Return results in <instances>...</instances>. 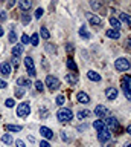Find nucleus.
I'll use <instances>...</instances> for the list:
<instances>
[{
    "mask_svg": "<svg viewBox=\"0 0 131 147\" xmlns=\"http://www.w3.org/2000/svg\"><path fill=\"white\" fill-rule=\"evenodd\" d=\"M114 67H116V71H119V72H125L131 67V61L125 57H120L114 61Z\"/></svg>",
    "mask_w": 131,
    "mask_h": 147,
    "instance_id": "obj_1",
    "label": "nucleus"
},
{
    "mask_svg": "<svg viewBox=\"0 0 131 147\" xmlns=\"http://www.w3.org/2000/svg\"><path fill=\"white\" fill-rule=\"evenodd\" d=\"M57 117H58V119H60V123H69V121H72V118H73V113H72L70 109L61 107L60 110H58Z\"/></svg>",
    "mask_w": 131,
    "mask_h": 147,
    "instance_id": "obj_2",
    "label": "nucleus"
},
{
    "mask_svg": "<svg viewBox=\"0 0 131 147\" xmlns=\"http://www.w3.org/2000/svg\"><path fill=\"white\" fill-rule=\"evenodd\" d=\"M104 123H105V126L110 129V132H119L120 130V126H119V121L114 118V117H108L104 119Z\"/></svg>",
    "mask_w": 131,
    "mask_h": 147,
    "instance_id": "obj_3",
    "label": "nucleus"
},
{
    "mask_svg": "<svg viewBox=\"0 0 131 147\" xmlns=\"http://www.w3.org/2000/svg\"><path fill=\"white\" fill-rule=\"evenodd\" d=\"M46 86H47V89L53 92V90H58L60 89V80H58L57 77H53V75H47L46 78Z\"/></svg>",
    "mask_w": 131,
    "mask_h": 147,
    "instance_id": "obj_4",
    "label": "nucleus"
},
{
    "mask_svg": "<svg viewBox=\"0 0 131 147\" xmlns=\"http://www.w3.org/2000/svg\"><path fill=\"white\" fill-rule=\"evenodd\" d=\"M31 112V106L29 103H21L17 106V117H20V118H25V117H28Z\"/></svg>",
    "mask_w": 131,
    "mask_h": 147,
    "instance_id": "obj_5",
    "label": "nucleus"
},
{
    "mask_svg": "<svg viewBox=\"0 0 131 147\" xmlns=\"http://www.w3.org/2000/svg\"><path fill=\"white\" fill-rule=\"evenodd\" d=\"M25 66H26V71H28V74H29V77H35L37 75V71H35V64H34V60L29 57H26L25 58Z\"/></svg>",
    "mask_w": 131,
    "mask_h": 147,
    "instance_id": "obj_6",
    "label": "nucleus"
},
{
    "mask_svg": "<svg viewBox=\"0 0 131 147\" xmlns=\"http://www.w3.org/2000/svg\"><path fill=\"white\" fill-rule=\"evenodd\" d=\"M94 115L99 117V118H108V117H110V110H108L105 106L98 104L96 107H94Z\"/></svg>",
    "mask_w": 131,
    "mask_h": 147,
    "instance_id": "obj_7",
    "label": "nucleus"
},
{
    "mask_svg": "<svg viewBox=\"0 0 131 147\" xmlns=\"http://www.w3.org/2000/svg\"><path fill=\"white\" fill-rule=\"evenodd\" d=\"M111 140V132L107 130V129H104V130L98 132V141L101 142V144H105V142H108Z\"/></svg>",
    "mask_w": 131,
    "mask_h": 147,
    "instance_id": "obj_8",
    "label": "nucleus"
},
{
    "mask_svg": "<svg viewBox=\"0 0 131 147\" xmlns=\"http://www.w3.org/2000/svg\"><path fill=\"white\" fill-rule=\"evenodd\" d=\"M85 17H87V20L92 23V25H94V26H101L102 25L101 18H99L98 16H94V14H92V12H87V14H85Z\"/></svg>",
    "mask_w": 131,
    "mask_h": 147,
    "instance_id": "obj_9",
    "label": "nucleus"
},
{
    "mask_svg": "<svg viewBox=\"0 0 131 147\" xmlns=\"http://www.w3.org/2000/svg\"><path fill=\"white\" fill-rule=\"evenodd\" d=\"M40 135H41L43 138H46V140H52V138H53V132L49 127L41 126V127H40Z\"/></svg>",
    "mask_w": 131,
    "mask_h": 147,
    "instance_id": "obj_10",
    "label": "nucleus"
},
{
    "mask_svg": "<svg viewBox=\"0 0 131 147\" xmlns=\"http://www.w3.org/2000/svg\"><path fill=\"white\" fill-rule=\"evenodd\" d=\"M117 94H119V92H117V89L116 87H107L105 89V96H107V100H116L117 98Z\"/></svg>",
    "mask_w": 131,
    "mask_h": 147,
    "instance_id": "obj_11",
    "label": "nucleus"
},
{
    "mask_svg": "<svg viewBox=\"0 0 131 147\" xmlns=\"http://www.w3.org/2000/svg\"><path fill=\"white\" fill-rule=\"evenodd\" d=\"M0 72H2L3 77H9L11 75V64L8 61L2 63V64H0Z\"/></svg>",
    "mask_w": 131,
    "mask_h": 147,
    "instance_id": "obj_12",
    "label": "nucleus"
},
{
    "mask_svg": "<svg viewBox=\"0 0 131 147\" xmlns=\"http://www.w3.org/2000/svg\"><path fill=\"white\" fill-rule=\"evenodd\" d=\"M17 86H19V87H31V86H32V83H31L29 78L20 77V78H17Z\"/></svg>",
    "mask_w": 131,
    "mask_h": 147,
    "instance_id": "obj_13",
    "label": "nucleus"
},
{
    "mask_svg": "<svg viewBox=\"0 0 131 147\" xmlns=\"http://www.w3.org/2000/svg\"><path fill=\"white\" fill-rule=\"evenodd\" d=\"M76 100H78V103H82V104L90 103V96L85 94V92H78V94H76Z\"/></svg>",
    "mask_w": 131,
    "mask_h": 147,
    "instance_id": "obj_14",
    "label": "nucleus"
},
{
    "mask_svg": "<svg viewBox=\"0 0 131 147\" xmlns=\"http://www.w3.org/2000/svg\"><path fill=\"white\" fill-rule=\"evenodd\" d=\"M66 83H69L70 86H75L78 83V74H67L66 75Z\"/></svg>",
    "mask_w": 131,
    "mask_h": 147,
    "instance_id": "obj_15",
    "label": "nucleus"
},
{
    "mask_svg": "<svg viewBox=\"0 0 131 147\" xmlns=\"http://www.w3.org/2000/svg\"><path fill=\"white\" fill-rule=\"evenodd\" d=\"M19 6H20V9H21L23 12H26V11H29V9H31L32 3H31V0H20V2H19Z\"/></svg>",
    "mask_w": 131,
    "mask_h": 147,
    "instance_id": "obj_16",
    "label": "nucleus"
},
{
    "mask_svg": "<svg viewBox=\"0 0 131 147\" xmlns=\"http://www.w3.org/2000/svg\"><path fill=\"white\" fill-rule=\"evenodd\" d=\"M105 35L108 37V38H113V40H117L120 37V32L119 31H116V29H108L105 32Z\"/></svg>",
    "mask_w": 131,
    "mask_h": 147,
    "instance_id": "obj_17",
    "label": "nucleus"
},
{
    "mask_svg": "<svg viewBox=\"0 0 131 147\" xmlns=\"http://www.w3.org/2000/svg\"><path fill=\"white\" fill-rule=\"evenodd\" d=\"M78 32H79V37H82V38H90V32L87 29V25H81Z\"/></svg>",
    "mask_w": 131,
    "mask_h": 147,
    "instance_id": "obj_18",
    "label": "nucleus"
},
{
    "mask_svg": "<svg viewBox=\"0 0 131 147\" xmlns=\"http://www.w3.org/2000/svg\"><path fill=\"white\" fill-rule=\"evenodd\" d=\"M93 127L96 129L98 132H101V130H104V129H107L105 123H104V119H96V121L93 123Z\"/></svg>",
    "mask_w": 131,
    "mask_h": 147,
    "instance_id": "obj_19",
    "label": "nucleus"
},
{
    "mask_svg": "<svg viewBox=\"0 0 131 147\" xmlns=\"http://www.w3.org/2000/svg\"><path fill=\"white\" fill-rule=\"evenodd\" d=\"M87 77H88V80H92V81H101V75H99L98 72H94V71H88Z\"/></svg>",
    "mask_w": 131,
    "mask_h": 147,
    "instance_id": "obj_20",
    "label": "nucleus"
},
{
    "mask_svg": "<svg viewBox=\"0 0 131 147\" xmlns=\"http://www.w3.org/2000/svg\"><path fill=\"white\" fill-rule=\"evenodd\" d=\"M41 38H44V40H49L51 38V34H49V31H47V28L46 26H41L40 28V34H38Z\"/></svg>",
    "mask_w": 131,
    "mask_h": 147,
    "instance_id": "obj_21",
    "label": "nucleus"
},
{
    "mask_svg": "<svg viewBox=\"0 0 131 147\" xmlns=\"http://www.w3.org/2000/svg\"><path fill=\"white\" fill-rule=\"evenodd\" d=\"M11 52H12V55H14V57H20L21 52H23V46H21V45H15L14 48L11 49Z\"/></svg>",
    "mask_w": 131,
    "mask_h": 147,
    "instance_id": "obj_22",
    "label": "nucleus"
},
{
    "mask_svg": "<svg viewBox=\"0 0 131 147\" xmlns=\"http://www.w3.org/2000/svg\"><path fill=\"white\" fill-rule=\"evenodd\" d=\"M67 67H69L70 71H73V72H78V64L75 63L73 58H69V60H67Z\"/></svg>",
    "mask_w": 131,
    "mask_h": 147,
    "instance_id": "obj_23",
    "label": "nucleus"
},
{
    "mask_svg": "<svg viewBox=\"0 0 131 147\" xmlns=\"http://www.w3.org/2000/svg\"><path fill=\"white\" fill-rule=\"evenodd\" d=\"M119 18H120L122 22H124V23H126V25H128V26L131 28V17L128 16V14H125V12H120V14H119Z\"/></svg>",
    "mask_w": 131,
    "mask_h": 147,
    "instance_id": "obj_24",
    "label": "nucleus"
},
{
    "mask_svg": "<svg viewBox=\"0 0 131 147\" xmlns=\"http://www.w3.org/2000/svg\"><path fill=\"white\" fill-rule=\"evenodd\" d=\"M90 110H87V109H82V110H79L78 112V115H76V117H78V119H84V118H87V117H90Z\"/></svg>",
    "mask_w": 131,
    "mask_h": 147,
    "instance_id": "obj_25",
    "label": "nucleus"
},
{
    "mask_svg": "<svg viewBox=\"0 0 131 147\" xmlns=\"http://www.w3.org/2000/svg\"><path fill=\"white\" fill-rule=\"evenodd\" d=\"M120 86H122V90H124V95L126 96V98H128L130 101H131V89H128V87H126V84L124 81L120 83Z\"/></svg>",
    "mask_w": 131,
    "mask_h": 147,
    "instance_id": "obj_26",
    "label": "nucleus"
},
{
    "mask_svg": "<svg viewBox=\"0 0 131 147\" xmlns=\"http://www.w3.org/2000/svg\"><path fill=\"white\" fill-rule=\"evenodd\" d=\"M110 25L113 26V29L119 31V28H120V22L117 20V18H114V17H110Z\"/></svg>",
    "mask_w": 131,
    "mask_h": 147,
    "instance_id": "obj_27",
    "label": "nucleus"
},
{
    "mask_svg": "<svg viewBox=\"0 0 131 147\" xmlns=\"http://www.w3.org/2000/svg\"><path fill=\"white\" fill-rule=\"evenodd\" d=\"M5 129H6V130H9V132H20V130H21V126H15V124H6Z\"/></svg>",
    "mask_w": 131,
    "mask_h": 147,
    "instance_id": "obj_28",
    "label": "nucleus"
},
{
    "mask_svg": "<svg viewBox=\"0 0 131 147\" xmlns=\"http://www.w3.org/2000/svg\"><path fill=\"white\" fill-rule=\"evenodd\" d=\"M2 142H3V144H6V146H11L12 142H14V140H12L11 135H8V133H6V135L2 136Z\"/></svg>",
    "mask_w": 131,
    "mask_h": 147,
    "instance_id": "obj_29",
    "label": "nucleus"
},
{
    "mask_svg": "<svg viewBox=\"0 0 131 147\" xmlns=\"http://www.w3.org/2000/svg\"><path fill=\"white\" fill-rule=\"evenodd\" d=\"M21 22H23V25H29V23H31V14L29 12H23V14H21Z\"/></svg>",
    "mask_w": 131,
    "mask_h": 147,
    "instance_id": "obj_30",
    "label": "nucleus"
},
{
    "mask_svg": "<svg viewBox=\"0 0 131 147\" xmlns=\"http://www.w3.org/2000/svg\"><path fill=\"white\" fill-rule=\"evenodd\" d=\"M90 6L93 9H96V11H99V9L104 8V5H102V2H94V0H92V2H90Z\"/></svg>",
    "mask_w": 131,
    "mask_h": 147,
    "instance_id": "obj_31",
    "label": "nucleus"
},
{
    "mask_svg": "<svg viewBox=\"0 0 131 147\" xmlns=\"http://www.w3.org/2000/svg\"><path fill=\"white\" fill-rule=\"evenodd\" d=\"M38 41H40V35L37 32L31 35V43H32V46H38Z\"/></svg>",
    "mask_w": 131,
    "mask_h": 147,
    "instance_id": "obj_32",
    "label": "nucleus"
},
{
    "mask_svg": "<svg viewBox=\"0 0 131 147\" xmlns=\"http://www.w3.org/2000/svg\"><path fill=\"white\" fill-rule=\"evenodd\" d=\"M44 49H46L49 54H55V52H57L55 45H51V43H46V46H44Z\"/></svg>",
    "mask_w": 131,
    "mask_h": 147,
    "instance_id": "obj_33",
    "label": "nucleus"
},
{
    "mask_svg": "<svg viewBox=\"0 0 131 147\" xmlns=\"http://www.w3.org/2000/svg\"><path fill=\"white\" fill-rule=\"evenodd\" d=\"M14 94H15L17 98H21V96L25 95V89H23V87H19V86H17L15 90H14Z\"/></svg>",
    "mask_w": 131,
    "mask_h": 147,
    "instance_id": "obj_34",
    "label": "nucleus"
},
{
    "mask_svg": "<svg viewBox=\"0 0 131 147\" xmlns=\"http://www.w3.org/2000/svg\"><path fill=\"white\" fill-rule=\"evenodd\" d=\"M35 89L38 92H43L44 90V83H41V80H37L35 81Z\"/></svg>",
    "mask_w": 131,
    "mask_h": 147,
    "instance_id": "obj_35",
    "label": "nucleus"
},
{
    "mask_svg": "<svg viewBox=\"0 0 131 147\" xmlns=\"http://www.w3.org/2000/svg\"><path fill=\"white\" fill-rule=\"evenodd\" d=\"M122 81L126 84V87H128V89H131V75H125L124 78H122Z\"/></svg>",
    "mask_w": 131,
    "mask_h": 147,
    "instance_id": "obj_36",
    "label": "nucleus"
},
{
    "mask_svg": "<svg viewBox=\"0 0 131 147\" xmlns=\"http://www.w3.org/2000/svg\"><path fill=\"white\" fill-rule=\"evenodd\" d=\"M29 41H31V37L28 34H23L21 35V43L23 45H29Z\"/></svg>",
    "mask_w": 131,
    "mask_h": 147,
    "instance_id": "obj_37",
    "label": "nucleus"
},
{
    "mask_svg": "<svg viewBox=\"0 0 131 147\" xmlns=\"http://www.w3.org/2000/svg\"><path fill=\"white\" fill-rule=\"evenodd\" d=\"M8 38H9V41H11V43H15V41H17L15 31H11V32H9V37H8Z\"/></svg>",
    "mask_w": 131,
    "mask_h": 147,
    "instance_id": "obj_38",
    "label": "nucleus"
},
{
    "mask_svg": "<svg viewBox=\"0 0 131 147\" xmlns=\"http://www.w3.org/2000/svg\"><path fill=\"white\" fill-rule=\"evenodd\" d=\"M64 101H66L64 95H58V96H57V104H58V106H63V104H64Z\"/></svg>",
    "mask_w": 131,
    "mask_h": 147,
    "instance_id": "obj_39",
    "label": "nucleus"
},
{
    "mask_svg": "<svg viewBox=\"0 0 131 147\" xmlns=\"http://www.w3.org/2000/svg\"><path fill=\"white\" fill-rule=\"evenodd\" d=\"M5 106H6V107H14V106H15V101L12 100V98H8V100L5 101Z\"/></svg>",
    "mask_w": 131,
    "mask_h": 147,
    "instance_id": "obj_40",
    "label": "nucleus"
},
{
    "mask_svg": "<svg viewBox=\"0 0 131 147\" xmlns=\"http://www.w3.org/2000/svg\"><path fill=\"white\" fill-rule=\"evenodd\" d=\"M43 14H44V9L43 8H38L37 11H35V18H41Z\"/></svg>",
    "mask_w": 131,
    "mask_h": 147,
    "instance_id": "obj_41",
    "label": "nucleus"
},
{
    "mask_svg": "<svg viewBox=\"0 0 131 147\" xmlns=\"http://www.w3.org/2000/svg\"><path fill=\"white\" fill-rule=\"evenodd\" d=\"M11 61H12V66H14L15 69H19V61H20V60H19V57H12V60H11Z\"/></svg>",
    "mask_w": 131,
    "mask_h": 147,
    "instance_id": "obj_42",
    "label": "nucleus"
},
{
    "mask_svg": "<svg viewBox=\"0 0 131 147\" xmlns=\"http://www.w3.org/2000/svg\"><path fill=\"white\" fill-rule=\"evenodd\" d=\"M125 48L131 51V37H128V38H126V41H125Z\"/></svg>",
    "mask_w": 131,
    "mask_h": 147,
    "instance_id": "obj_43",
    "label": "nucleus"
},
{
    "mask_svg": "<svg viewBox=\"0 0 131 147\" xmlns=\"http://www.w3.org/2000/svg\"><path fill=\"white\" fill-rule=\"evenodd\" d=\"M15 146H17V147H26L25 142L21 141V140H17V141H15Z\"/></svg>",
    "mask_w": 131,
    "mask_h": 147,
    "instance_id": "obj_44",
    "label": "nucleus"
},
{
    "mask_svg": "<svg viewBox=\"0 0 131 147\" xmlns=\"http://www.w3.org/2000/svg\"><path fill=\"white\" fill-rule=\"evenodd\" d=\"M66 49H67V52L72 54L73 52V45H66Z\"/></svg>",
    "mask_w": 131,
    "mask_h": 147,
    "instance_id": "obj_45",
    "label": "nucleus"
},
{
    "mask_svg": "<svg viewBox=\"0 0 131 147\" xmlns=\"http://www.w3.org/2000/svg\"><path fill=\"white\" fill-rule=\"evenodd\" d=\"M6 86H8L6 81H3L2 78H0V89H6Z\"/></svg>",
    "mask_w": 131,
    "mask_h": 147,
    "instance_id": "obj_46",
    "label": "nucleus"
},
{
    "mask_svg": "<svg viewBox=\"0 0 131 147\" xmlns=\"http://www.w3.org/2000/svg\"><path fill=\"white\" fill-rule=\"evenodd\" d=\"M40 147H51V144L47 141H40Z\"/></svg>",
    "mask_w": 131,
    "mask_h": 147,
    "instance_id": "obj_47",
    "label": "nucleus"
},
{
    "mask_svg": "<svg viewBox=\"0 0 131 147\" xmlns=\"http://www.w3.org/2000/svg\"><path fill=\"white\" fill-rule=\"evenodd\" d=\"M3 20H6V12L5 11L0 12V22H3Z\"/></svg>",
    "mask_w": 131,
    "mask_h": 147,
    "instance_id": "obj_48",
    "label": "nucleus"
},
{
    "mask_svg": "<svg viewBox=\"0 0 131 147\" xmlns=\"http://www.w3.org/2000/svg\"><path fill=\"white\" fill-rule=\"evenodd\" d=\"M14 3L15 2H8V8H12V6H14Z\"/></svg>",
    "mask_w": 131,
    "mask_h": 147,
    "instance_id": "obj_49",
    "label": "nucleus"
},
{
    "mask_svg": "<svg viewBox=\"0 0 131 147\" xmlns=\"http://www.w3.org/2000/svg\"><path fill=\"white\" fill-rule=\"evenodd\" d=\"M126 132H128V133H130V135H131V124H130V126H128V127H126Z\"/></svg>",
    "mask_w": 131,
    "mask_h": 147,
    "instance_id": "obj_50",
    "label": "nucleus"
},
{
    "mask_svg": "<svg viewBox=\"0 0 131 147\" xmlns=\"http://www.w3.org/2000/svg\"><path fill=\"white\" fill-rule=\"evenodd\" d=\"M3 34H5V32H3V28H2V26H0V37H2Z\"/></svg>",
    "mask_w": 131,
    "mask_h": 147,
    "instance_id": "obj_51",
    "label": "nucleus"
},
{
    "mask_svg": "<svg viewBox=\"0 0 131 147\" xmlns=\"http://www.w3.org/2000/svg\"><path fill=\"white\" fill-rule=\"evenodd\" d=\"M126 147H131V144H128V146H126Z\"/></svg>",
    "mask_w": 131,
    "mask_h": 147,
    "instance_id": "obj_52",
    "label": "nucleus"
}]
</instances>
